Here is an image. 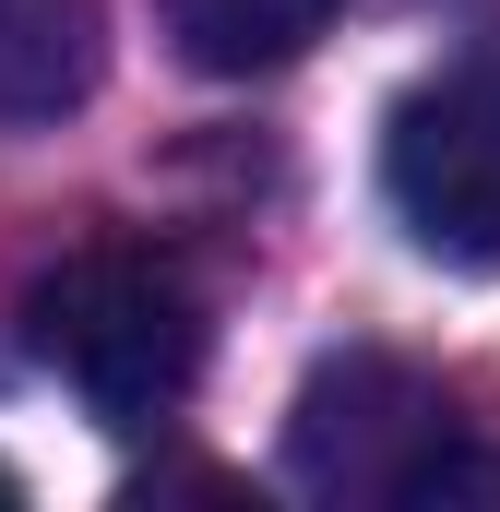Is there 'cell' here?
<instances>
[{
    "instance_id": "obj_1",
    "label": "cell",
    "mask_w": 500,
    "mask_h": 512,
    "mask_svg": "<svg viewBox=\"0 0 500 512\" xmlns=\"http://www.w3.org/2000/svg\"><path fill=\"white\" fill-rule=\"evenodd\" d=\"M203 286L191 262L155 251V239H96V251H60L24 286V346L72 382L84 417L108 429H155L179 417L203 382Z\"/></svg>"
},
{
    "instance_id": "obj_2",
    "label": "cell",
    "mask_w": 500,
    "mask_h": 512,
    "mask_svg": "<svg viewBox=\"0 0 500 512\" xmlns=\"http://www.w3.org/2000/svg\"><path fill=\"white\" fill-rule=\"evenodd\" d=\"M286 477L322 489V501H393V512H429V501H500V453L465 429V405L441 382H417L405 358H322L298 417H286Z\"/></svg>"
},
{
    "instance_id": "obj_4",
    "label": "cell",
    "mask_w": 500,
    "mask_h": 512,
    "mask_svg": "<svg viewBox=\"0 0 500 512\" xmlns=\"http://www.w3.org/2000/svg\"><path fill=\"white\" fill-rule=\"evenodd\" d=\"M108 72V0H0V131L72 120Z\"/></svg>"
},
{
    "instance_id": "obj_3",
    "label": "cell",
    "mask_w": 500,
    "mask_h": 512,
    "mask_svg": "<svg viewBox=\"0 0 500 512\" xmlns=\"http://www.w3.org/2000/svg\"><path fill=\"white\" fill-rule=\"evenodd\" d=\"M381 203L405 239L465 274H500V60H465L381 120Z\"/></svg>"
},
{
    "instance_id": "obj_6",
    "label": "cell",
    "mask_w": 500,
    "mask_h": 512,
    "mask_svg": "<svg viewBox=\"0 0 500 512\" xmlns=\"http://www.w3.org/2000/svg\"><path fill=\"white\" fill-rule=\"evenodd\" d=\"M0 501H24V477H12V465H0Z\"/></svg>"
},
{
    "instance_id": "obj_5",
    "label": "cell",
    "mask_w": 500,
    "mask_h": 512,
    "mask_svg": "<svg viewBox=\"0 0 500 512\" xmlns=\"http://www.w3.org/2000/svg\"><path fill=\"white\" fill-rule=\"evenodd\" d=\"M346 0H155V24H167V48L191 60V72H215V84H250V72H286L322 24H334Z\"/></svg>"
}]
</instances>
